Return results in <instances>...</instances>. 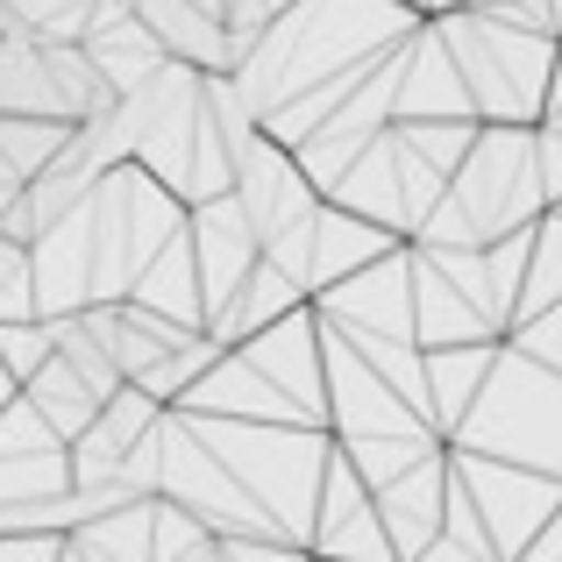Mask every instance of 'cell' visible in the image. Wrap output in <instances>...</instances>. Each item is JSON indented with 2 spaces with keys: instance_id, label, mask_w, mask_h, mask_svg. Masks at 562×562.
Listing matches in <instances>:
<instances>
[{
  "instance_id": "1",
  "label": "cell",
  "mask_w": 562,
  "mask_h": 562,
  "mask_svg": "<svg viewBox=\"0 0 562 562\" xmlns=\"http://www.w3.org/2000/svg\"><path fill=\"white\" fill-rule=\"evenodd\" d=\"M441 43L463 79L477 122H541L549 108V71H555V36L513 29L484 8H441Z\"/></svg>"
},
{
  "instance_id": "2",
  "label": "cell",
  "mask_w": 562,
  "mask_h": 562,
  "mask_svg": "<svg viewBox=\"0 0 562 562\" xmlns=\"http://www.w3.org/2000/svg\"><path fill=\"white\" fill-rule=\"evenodd\" d=\"M463 420H470L463 449L562 477V371L535 363L527 349H498L484 384L470 392Z\"/></svg>"
},
{
  "instance_id": "3",
  "label": "cell",
  "mask_w": 562,
  "mask_h": 562,
  "mask_svg": "<svg viewBox=\"0 0 562 562\" xmlns=\"http://www.w3.org/2000/svg\"><path fill=\"white\" fill-rule=\"evenodd\" d=\"M371 484H363V470L349 463L342 449L328 456V470H321V535H314V549H371L384 555L392 541L371 527Z\"/></svg>"
},
{
  "instance_id": "4",
  "label": "cell",
  "mask_w": 562,
  "mask_h": 562,
  "mask_svg": "<svg viewBox=\"0 0 562 562\" xmlns=\"http://www.w3.org/2000/svg\"><path fill=\"white\" fill-rule=\"evenodd\" d=\"M22 398H29V406H36V413H43V420H50V427H57L65 441L79 435V427L93 420V413H100V398L86 392V378L71 371V363L57 357V349H50V357H43V363H36L29 378H22Z\"/></svg>"
},
{
  "instance_id": "5",
  "label": "cell",
  "mask_w": 562,
  "mask_h": 562,
  "mask_svg": "<svg viewBox=\"0 0 562 562\" xmlns=\"http://www.w3.org/2000/svg\"><path fill=\"white\" fill-rule=\"evenodd\" d=\"M29 314H36V257H29V243L0 235V321H29Z\"/></svg>"
},
{
  "instance_id": "6",
  "label": "cell",
  "mask_w": 562,
  "mask_h": 562,
  "mask_svg": "<svg viewBox=\"0 0 562 562\" xmlns=\"http://www.w3.org/2000/svg\"><path fill=\"white\" fill-rule=\"evenodd\" d=\"M513 349H527L535 363L562 371V300H549V306H535V314L513 321Z\"/></svg>"
},
{
  "instance_id": "7",
  "label": "cell",
  "mask_w": 562,
  "mask_h": 562,
  "mask_svg": "<svg viewBox=\"0 0 562 562\" xmlns=\"http://www.w3.org/2000/svg\"><path fill=\"white\" fill-rule=\"evenodd\" d=\"M8 398H14V371H8V363H0V406H8Z\"/></svg>"
},
{
  "instance_id": "8",
  "label": "cell",
  "mask_w": 562,
  "mask_h": 562,
  "mask_svg": "<svg viewBox=\"0 0 562 562\" xmlns=\"http://www.w3.org/2000/svg\"><path fill=\"white\" fill-rule=\"evenodd\" d=\"M541 122H555V128H562V100H549V108H541Z\"/></svg>"
},
{
  "instance_id": "9",
  "label": "cell",
  "mask_w": 562,
  "mask_h": 562,
  "mask_svg": "<svg viewBox=\"0 0 562 562\" xmlns=\"http://www.w3.org/2000/svg\"><path fill=\"white\" fill-rule=\"evenodd\" d=\"M549 14H555V36H562V0H549Z\"/></svg>"
},
{
  "instance_id": "10",
  "label": "cell",
  "mask_w": 562,
  "mask_h": 562,
  "mask_svg": "<svg viewBox=\"0 0 562 562\" xmlns=\"http://www.w3.org/2000/svg\"><path fill=\"white\" fill-rule=\"evenodd\" d=\"M427 8H456V0H427Z\"/></svg>"
}]
</instances>
